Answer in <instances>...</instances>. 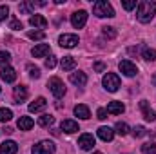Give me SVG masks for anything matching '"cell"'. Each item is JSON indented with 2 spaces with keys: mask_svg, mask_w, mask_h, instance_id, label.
Segmentation results:
<instances>
[{
  "mask_svg": "<svg viewBox=\"0 0 156 154\" xmlns=\"http://www.w3.org/2000/svg\"><path fill=\"white\" fill-rule=\"evenodd\" d=\"M11 118H13L11 109H5V107H2V109H0V121H9Z\"/></svg>",
  "mask_w": 156,
  "mask_h": 154,
  "instance_id": "obj_29",
  "label": "cell"
},
{
  "mask_svg": "<svg viewBox=\"0 0 156 154\" xmlns=\"http://www.w3.org/2000/svg\"><path fill=\"white\" fill-rule=\"evenodd\" d=\"M69 80H71V83H75V85H78V87H82V85H85L87 83V75L85 73H71V76H69Z\"/></svg>",
  "mask_w": 156,
  "mask_h": 154,
  "instance_id": "obj_16",
  "label": "cell"
},
{
  "mask_svg": "<svg viewBox=\"0 0 156 154\" xmlns=\"http://www.w3.org/2000/svg\"><path fill=\"white\" fill-rule=\"evenodd\" d=\"M118 67H120V71H122L125 76H136V75H138V67H136L131 60H122Z\"/></svg>",
  "mask_w": 156,
  "mask_h": 154,
  "instance_id": "obj_7",
  "label": "cell"
},
{
  "mask_svg": "<svg viewBox=\"0 0 156 154\" xmlns=\"http://www.w3.org/2000/svg\"><path fill=\"white\" fill-rule=\"evenodd\" d=\"M94 136L93 134H82L80 138H78V145H80V149L82 151H91L93 147H94Z\"/></svg>",
  "mask_w": 156,
  "mask_h": 154,
  "instance_id": "obj_8",
  "label": "cell"
},
{
  "mask_svg": "<svg viewBox=\"0 0 156 154\" xmlns=\"http://www.w3.org/2000/svg\"><path fill=\"white\" fill-rule=\"evenodd\" d=\"M18 9H20V13H24V15H31V13L35 11V2H20Z\"/></svg>",
  "mask_w": 156,
  "mask_h": 154,
  "instance_id": "obj_24",
  "label": "cell"
},
{
  "mask_svg": "<svg viewBox=\"0 0 156 154\" xmlns=\"http://www.w3.org/2000/svg\"><path fill=\"white\" fill-rule=\"evenodd\" d=\"M140 109H142L144 118H145L147 121H154L156 120V113L149 107V102H147V100H142V102H140Z\"/></svg>",
  "mask_w": 156,
  "mask_h": 154,
  "instance_id": "obj_13",
  "label": "cell"
},
{
  "mask_svg": "<svg viewBox=\"0 0 156 154\" xmlns=\"http://www.w3.org/2000/svg\"><path fill=\"white\" fill-rule=\"evenodd\" d=\"M156 13V4L153 0H142L138 4V11H136V18L142 22V24H147L154 18Z\"/></svg>",
  "mask_w": 156,
  "mask_h": 154,
  "instance_id": "obj_1",
  "label": "cell"
},
{
  "mask_svg": "<svg viewBox=\"0 0 156 154\" xmlns=\"http://www.w3.org/2000/svg\"><path fill=\"white\" fill-rule=\"evenodd\" d=\"M115 129H116V132L120 134V136H125V134L129 132V127H127V123H123V121H118Z\"/></svg>",
  "mask_w": 156,
  "mask_h": 154,
  "instance_id": "obj_30",
  "label": "cell"
},
{
  "mask_svg": "<svg viewBox=\"0 0 156 154\" xmlns=\"http://www.w3.org/2000/svg\"><path fill=\"white\" fill-rule=\"evenodd\" d=\"M154 83H156V76H154Z\"/></svg>",
  "mask_w": 156,
  "mask_h": 154,
  "instance_id": "obj_42",
  "label": "cell"
},
{
  "mask_svg": "<svg viewBox=\"0 0 156 154\" xmlns=\"http://www.w3.org/2000/svg\"><path fill=\"white\" fill-rule=\"evenodd\" d=\"M142 56H144V60H147V62H154V60H156V51H154V49H149V47H145Z\"/></svg>",
  "mask_w": 156,
  "mask_h": 154,
  "instance_id": "obj_26",
  "label": "cell"
},
{
  "mask_svg": "<svg viewBox=\"0 0 156 154\" xmlns=\"http://www.w3.org/2000/svg\"><path fill=\"white\" fill-rule=\"evenodd\" d=\"M58 44H60V47L71 49V47H75L78 44V37L76 35H62V37L58 38Z\"/></svg>",
  "mask_w": 156,
  "mask_h": 154,
  "instance_id": "obj_9",
  "label": "cell"
},
{
  "mask_svg": "<svg viewBox=\"0 0 156 154\" xmlns=\"http://www.w3.org/2000/svg\"><path fill=\"white\" fill-rule=\"evenodd\" d=\"M75 65H76V60H75L73 56H64V58H62V62H60L62 71H73V69H75Z\"/></svg>",
  "mask_w": 156,
  "mask_h": 154,
  "instance_id": "obj_21",
  "label": "cell"
},
{
  "mask_svg": "<svg viewBox=\"0 0 156 154\" xmlns=\"http://www.w3.org/2000/svg\"><path fill=\"white\" fill-rule=\"evenodd\" d=\"M49 53H51L49 44H38V45H35L33 51H31V54H33L35 58H44V56H47Z\"/></svg>",
  "mask_w": 156,
  "mask_h": 154,
  "instance_id": "obj_11",
  "label": "cell"
},
{
  "mask_svg": "<svg viewBox=\"0 0 156 154\" xmlns=\"http://www.w3.org/2000/svg\"><path fill=\"white\" fill-rule=\"evenodd\" d=\"M144 134H145V129H144L142 125H136V127L133 129V136H134V138H142Z\"/></svg>",
  "mask_w": 156,
  "mask_h": 154,
  "instance_id": "obj_33",
  "label": "cell"
},
{
  "mask_svg": "<svg viewBox=\"0 0 156 154\" xmlns=\"http://www.w3.org/2000/svg\"><path fill=\"white\" fill-rule=\"evenodd\" d=\"M55 123V116H51V114H44V116H40L38 118V125L40 127H51Z\"/></svg>",
  "mask_w": 156,
  "mask_h": 154,
  "instance_id": "obj_25",
  "label": "cell"
},
{
  "mask_svg": "<svg viewBox=\"0 0 156 154\" xmlns=\"http://www.w3.org/2000/svg\"><path fill=\"white\" fill-rule=\"evenodd\" d=\"M93 69H94L96 73H102V71H105V64H104V62H94V64H93Z\"/></svg>",
  "mask_w": 156,
  "mask_h": 154,
  "instance_id": "obj_37",
  "label": "cell"
},
{
  "mask_svg": "<svg viewBox=\"0 0 156 154\" xmlns=\"http://www.w3.org/2000/svg\"><path fill=\"white\" fill-rule=\"evenodd\" d=\"M93 13L98 16V18H113L115 16V9H113V5L107 2V0H98V2H94L93 4Z\"/></svg>",
  "mask_w": 156,
  "mask_h": 154,
  "instance_id": "obj_2",
  "label": "cell"
},
{
  "mask_svg": "<svg viewBox=\"0 0 156 154\" xmlns=\"http://www.w3.org/2000/svg\"><path fill=\"white\" fill-rule=\"evenodd\" d=\"M102 35L105 37V38H109V40H113V38H116V29L115 27H102Z\"/></svg>",
  "mask_w": 156,
  "mask_h": 154,
  "instance_id": "obj_27",
  "label": "cell"
},
{
  "mask_svg": "<svg viewBox=\"0 0 156 154\" xmlns=\"http://www.w3.org/2000/svg\"><path fill=\"white\" fill-rule=\"evenodd\" d=\"M96 116H98V120H105V118H107V111L100 107V109L96 111Z\"/></svg>",
  "mask_w": 156,
  "mask_h": 154,
  "instance_id": "obj_40",
  "label": "cell"
},
{
  "mask_svg": "<svg viewBox=\"0 0 156 154\" xmlns=\"http://www.w3.org/2000/svg\"><path fill=\"white\" fill-rule=\"evenodd\" d=\"M93 154H102V152H93Z\"/></svg>",
  "mask_w": 156,
  "mask_h": 154,
  "instance_id": "obj_41",
  "label": "cell"
},
{
  "mask_svg": "<svg viewBox=\"0 0 156 154\" xmlns=\"http://www.w3.org/2000/svg\"><path fill=\"white\" fill-rule=\"evenodd\" d=\"M0 78L5 82V83H13L15 80H16V71L13 69V67H2V71H0Z\"/></svg>",
  "mask_w": 156,
  "mask_h": 154,
  "instance_id": "obj_12",
  "label": "cell"
},
{
  "mask_svg": "<svg viewBox=\"0 0 156 154\" xmlns=\"http://www.w3.org/2000/svg\"><path fill=\"white\" fill-rule=\"evenodd\" d=\"M45 107H47V102H45V98H42V96L37 98L33 103H29V111H31V113H40V111H44Z\"/></svg>",
  "mask_w": 156,
  "mask_h": 154,
  "instance_id": "obj_18",
  "label": "cell"
},
{
  "mask_svg": "<svg viewBox=\"0 0 156 154\" xmlns=\"http://www.w3.org/2000/svg\"><path fill=\"white\" fill-rule=\"evenodd\" d=\"M105 111H107V114H122L125 111V107H123L122 102H109Z\"/></svg>",
  "mask_w": 156,
  "mask_h": 154,
  "instance_id": "obj_15",
  "label": "cell"
},
{
  "mask_svg": "<svg viewBox=\"0 0 156 154\" xmlns=\"http://www.w3.org/2000/svg\"><path fill=\"white\" fill-rule=\"evenodd\" d=\"M16 151H18V145L15 142H11V140L4 142L0 145V154H16Z\"/></svg>",
  "mask_w": 156,
  "mask_h": 154,
  "instance_id": "obj_14",
  "label": "cell"
},
{
  "mask_svg": "<svg viewBox=\"0 0 156 154\" xmlns=\"http://www.w3.org/2000/svg\"><path fill=\"white\" fill-rule=\"evenodd\" d=\"M122 5H123V9L131 11V9H134V7H136V0H131V2H129V0H123V2H122Z\"/></svg>",
  "mask_w": 156,
  "mask_h": 154,
  "instance_id": "obj_35",
  "label": "cell"
},
{
  "mask_svg": "<svg viewBox=\"0 0 156 154\" xmlns=\"http://www.w3.org/2000/svg\"><path fill=\"white\" fill-rule=\"evenodd\" d=\"M85 22H87V11L80 9V11H75V13L71 15V24H73V27L82 29V27L85 26Z\"/></svg>",
  "mask_w": 156,
  "mask_h": 154,
  "instance_id": "obj_6",
  "label": "cell"
},
{
  "mask_svg": "<svg viewBox=\"0 0 156 154\" xmlns=\"http://www.w3.org/2000/svg\"><path fill=\"white\" fill-rule=\"evenodd\" d=\"M27 87L26 85H16L13 89V96H15V103H22L26 98H27Z\"/></svg>",
  "mask_w": 156,
  "mask_h": 154,
  "instance_id": "obj_10",
  "label": "cell"
},
{
  "mask_svg": "<svg viewBox=\"0 0 156 154\" xmlns=\"http://www.w3.org/2000/svg\"><path fill=\"white\" fill-rule=\"evenodd\" d=\"M47 87H49V91L53 93L55 98H62V96L66 94V85H64V82L56 76L51 78V80L47 82Z\"/></svg>",
  "mask_w": 156,
  "mask_h": 154,
  "instance_id": "obj_3",
  "label": "cell"
},
{
  "mask_svg": "<svg viewBox=\"0 0 156 154\" xmlns=\"http://www.w3.org/2000/svg\"><path fill=\"white\" fill-rule=\"evenodd\" d=\"M60 127H62V131H64V132H69V134H73V132L80 131V129H78V123L75 121V120H64Z\"/></svg>",
  "mask_w": 156,
  "mask_h": 154,
  "instance_id": "obj_19",
  "label": "cell"
},
{
  "mask_svg": "<svg viewBox=\"0 0 156 154\" xmlns=\"http://www.w3.org/2000/svg\"><path fill=\"white\" fill-rule=\"evenodd\" d=\"M142 154H156V143H145V145H142Z\"/></svg>",
  "mask_w": 156,
  "mask_h": 154,
  "instance_id": "obj_31",
  "label": "cell"
},
{
  "mask_svg": "<svg viewBox=\"0 0 156 154\" xmlns=\"http://www.w3.org/2000/svg\"><path fill=\"white\" fill-rule=\"evenodd\" d=\"M55 65H56V56H53V54H51V56L45 60V67H47V69H53Z\"/></svg>",
  "mask_w": 156,
  "mask_h": 154,
  "instance_id": "obj_36",
  "label": "cell"
},
{
  "mask_svg": "<svg viewBox=\"0 0 156 154\" xmlns=\"http://www.w3.org/2000/svg\"><path fill=\"white\" fill-rule=\"evenodd\" d=\"M102 83H104V87L109 91V93H116L118 87H120V76L115 75V73H107L104 80H102Z\"/></svg>",
  "mask_w": 156,
  "mask_h": 154,
  "instance_id": "obj_4",
  "label": "cell"
},
{
  "mask_svg": "<svg viewBox=\"0 0 156 154\" xmlns=\"http://www.w3.org/2000/svg\"><path fill=\"white\" fill-rule=\"evenodd\" d=\"M7 15H9V7H7V5H0V22H2Z\"/></svg>",
  "mask_w": 156,
  "mask_h": 154,
  "instance_id": "obj_38",
  "label": "cell"
},
{
  "mask_svg": "<svg viewBox=\"0 0 156 154\" xmlns=\"http://www.w3.org/2000/svg\"><path fill=\"white\" fill-rule=\"evenodd\" d=\"M27 71H29V76L31 78H40V69L35 65H27Z\"/></svg>",
  "mask_w": 156,
  "mask_h": 154,
  "instance_id": "obj_34",
  "label": "cell"
},
{
  "mask_svg": "<svg viewBox=\"0 0 156 154\" xmlns=\"http://www.w3.org/2000/svg\"><path fill=\"white\" fill-rule=\"evenodd\" d=\"M33 154H53L55 152V143L49 142V140H44V142H38L35 147H33Z\"/></svg>",
  "mask_w": 156,
  "mask_h": 154,
  "instance_id": "obj_5",
  "label": "cell"
},
{
  "mask_svg": "<svg viewBox=\"0 0 156 154\" xmlns=\"http://www.w3.org/2000/svg\"><path fill=\"white\" fill-rule=\"evenodd\" d=\"M98 138L104 140V142H111L115 138V131L111 127H100L98 129Z\"/></svg>",
  "mask_w": 156,
  "mask_h": 154,
  "instance_id": "obj_17",
  "label": "cell"
},
{
  "mask_svg": "<svg viewBox=\"0 0 156 154\" xmlns=\"http://www.w3.org/2000/svg\"><path fill=\"white\" fill-rule=\"evenodd\" d=\"M9 27H11V29H15V31H18V29H22V22H20V20H13Z\"/></svg>",
  "mask_w": 156,
  "mask_h": 154,
  "instance_id": "obj_39",
  "label": "cell"
},
{
  "mask_svg": "<svg viewBox=\"0 0 156 154\" xmlns=\"http://www.w3.org/2000/svg\"><path fill=\"white\" fill-rule=\"evenodd\" d=\"M75 114H76L78 118H82V120H87V118L91 116V113H89V107H87V105L78 103L76 107H75Z\"/></svg>",
  "mask_w": 156,
  "mask_h": 154,
  "instance_id": "obj_23",
  "label": "cell"
},
{
  "mask_svg": "<svg viewBox=\"0 0 156 154\" xmlns=\"http://www.w3.org/2000/svg\"><path fill=\"white\" fill-rule=\"evenodd\" d=\"M29 24H31L33 27H40V29L47 27V20H45L42 15H33V16L29 18Z\"/></svg>",
  "mask_w": 156,
  "mask_h": 154,
  "instance_id": "obj_22",
  "label": "cell"
},
{
  "mask_svg": "<svg viewBox=\"0 0 156 154\" xmlns=\"http://www.w3.org/2000/svg\"><path fill=\"white\" fill-rule=\"evenodd\" d=\"M27 38H31V40H44V38H45V33H44V31H29V33H27Z\"/></svg>",
  "mask_w": 156,
  "mask_h": 154,
  "instance_id": "obj_32",
  "label": "cell"
},
{
  "mask_svg": "<svg viewBox=\"0 0 156 154\" xmlns=\"http://www.w3.org/2000/svg\"><path fill=\"white\" fill-rule=\"evenodd\" d=\"M9 62H11V54L7 51H0V65L2 67H7Z\"/></svg>",
  "mask_w": 156,
  "mask_h": 154,
  "instance_id": "obj_28",
  "label": "cell"
},
{
  "mask_svg": "<svg viewBox=\"0 0 156 154\" xmlns=\"http://www.w3.org/2000/svg\"><path fill=\"white\" fill-rule=\"evenodd\" d=\"M16 125H18V129H20V131H29V129L35 125V121H33L29 116H20V118H18V121H16Z\"/></svg>",
  "mask_w": 156,
  "mask_h": 154,
  "instance_id": "obj_20",
  "label": "cell"
}]
</instances>
